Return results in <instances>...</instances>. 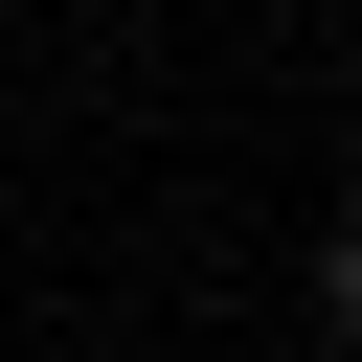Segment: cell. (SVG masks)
<instances>
[{
  "mask_svg": "<svg viewBox=\"0 0 362 362\" xmlns=\"http://www.w3.org/2000/svg\"><path fill=\"white\" fill-rule=\"evenodd\" d=\"M317 339H339V362H362V226H339V249H317Z\"/></svg>",
  "mask_w": 362,
  "mask_h": 362,
  "instance_id": "6da1fadb",
  "label": "cell"
}]
</instances>
